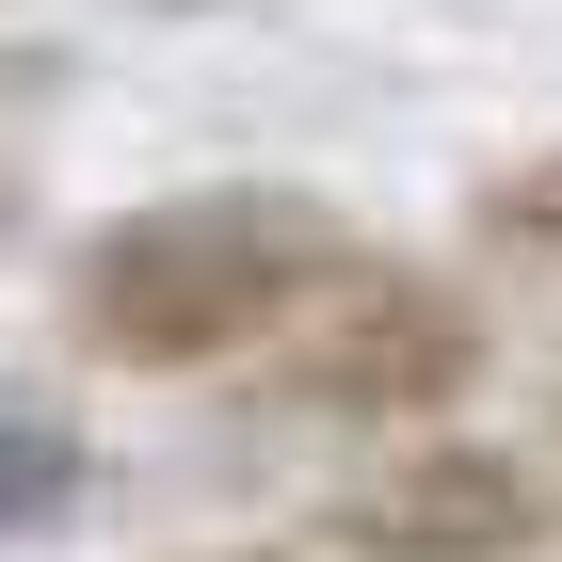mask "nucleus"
Returning a JSON list of instances; mask_svg holds the SVG:
<instances>
[{
  "mask_svg": "<svg viewBox=\"0 0 562 562\" xmlns=\"http://www.w3.org/2000/svg\"><path fill=\"white\" fill-rule=\"evenodd\" d=\"M81 498H97V434L65 418V402H16V386H0V547L65 530Z\"/></svg>",
  "mask_w": 562,
  "mask_h": 562,
  "instance_id": "39448f33",
  "label": "nucleus"
},
{
  "mask_svg": "<svg viewBox=\"0 0 562 562\" xmlns=\"http://www.w3.org/2000/svg\"><path fill=\"white\" fill-rule=\"evenodd\" d=\"M547 467H562V402H547Z\"/></svg>",
  "mask_w": 562,
  "mask_h": 562,
  "instance_id": "6e6552de",
  "label": "nucleus"
},
{
  "mask_svg": "<svg viewBox=\"0 0 562 562\" xmlns=\"http://www.w3.org/2000/svg\"><path fill=\"white\" fill-rule=\"evenodd\" d=\"M0 241H16V161H0Z\"/></svg>",
  "mask_w": 562,
  "mask_h": 562,
  "instance_id": "0eeeda50",
  "label": "nucleus"
},
{
  "mask_svg": "<svg viewBox=\"0 0 562 562\" xmlns=\"http://www.w3.org/2000/svg\"><path fill=\"white\" fill-rule=\"evenodd\" d=\"M370 258V225L305 177H210V193H145V210L65 241V338L130 386H210L258 370L305 305Z\"/></svg>",
  "mask_w": 562,
  "mask_h": 562,
  "instance_id": "f257e3e1",
  "label": "nucleus"
},
{
  "mask_svg": "<svg viewBox=\"0 0 562 562\" xmlns=\"http://www.w3.org/2000/svg\"><path fill=\"white\" fill-rule=\"evenodd\" d=\"M305 547H338V562H547L562 547V467L530 434L434 418V434H386V450L322 498Z\"/></svg>",
  "mask_w": 562,
  "mask_h": 562,
  "instance_id": "7ed1b4c3",
  "label": "nucleus"
},
{
  "mask_svg": "<svg viewBox=\"0 0 562 562\" xmlns=\"http://www.w3.org/2000/svg\"><path fill=\"white\" fill-rule=\"evenodd\" d=\"M467 258L498 273L530 322H562V145H530V161H498L467 193Z\"/></svg>",
  "mask_w": 562,
  "mask_h": 562,
  "instance_id": "20e7f679",
  "label": "nucleus"
},
{
  "mask_svg": "<svg viewBox=\"0 0 562 562\" xmlns=\"http://www.w3.org/2000/svg\"><path fill=\"white\" fill-rule=\"evenodd\" d=\"M498 370V305L467 273H418V258H353L338 290L305 305L290 338L258 353V418L290 434H434L450 402H482Z\"/></svg>",
  "mask_w": 562,
  "mask_h": 562,
  "instance_id": "f03ea898",
  "label": "nucleus"
},
{
  "mask_svg": "<svg viewBox=\"0 0 562 562\" xmlns=\"http://www.w3.org/2000/svg\"><path fill=\"white\" fill-rule=\"evenodd\" d=\"M210 562H338V547H210Z\"/></svg>",
  "mask_w": 562,
  "mask_h": 562,
  "instance_id": "423d86ee",
  "label": "nucleus"
}]
</instances>
